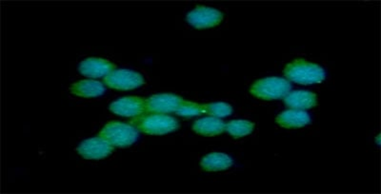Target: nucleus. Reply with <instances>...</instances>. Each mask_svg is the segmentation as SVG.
I'll return each instance as SVG.
<instances>
[{
    "label": "nucleus",
    "instance_id": "nucleus-1",
    "mask_svg": "<svg viewBox=\"0 0 381 194\" xmlns=\"http://www.w3.org/2000/svg\"><path fill=\"white\" fill-rule=\"evenodd\" d=\"M284 76L289 80L302 85L321 83L326 78V73L321 66L303 58H297L287 64L284 69Z\"/></svg>",
    "mask_w": 381,
    "mask_h": 194
},
{
    "label": "nucleus",
    "instance_id": "nucleus-2",
    "mask_svg": "<svg viewBox=\"0 0 381 194\" xmlns=\"http://www.w3.org/2000/svg\"><path fill=\"white\" fill-rule=\"evenodd\" d=\"M131 125L137 131L150 135L170 134L179 127V122L177 119L162 114H145L143 116L134 117Z\"/></svg>",
    "mask_w": 381,
    "mask_h": 194
},
{
    "label": "nucleus",
    "instance_id": "nucleus-3",
    "mask_svg": "<svg viewBox=\"0 0 381 194\" xmlns=\"http://www.w3.org/2000/svg\"><path fill=\"white\" fill-rule=\"evenodd\" d=\"M288 80L281 78H267L256 81L250 88V94L260 100H274L285 97L291 91Z\"/></svg>",
    "mask_w": 381,
    "mask_h": 194
},
{
    "label": "nucleus",
    "instance_id": "nucleus-4",
    "mask_svg": "<svg viewBox=\"0 0 381 194\" xmlns=\"http://www.w3.org/2000/svg\"><path fill=\"white\" fill-rule=\"evenodd\" d=\"M98 136L103 137L114 147L128 148L139 136L136 127L121 122H109L104 126Z\"/></svg>",
    "mask_w": 381,
    "mask_h": 194
},
{
    "label": "nucleus",
    "instance_id": "nucleus-5",
    "mask_svg": "<svg viewBox=\"0 0 381 194\" xmlns=\"http://www.w3.org/2000/svg\"><path fill=\"white\" fill-rule=\"evenodd\" d=\"M224 15L215 8L197 6L188 12L186 21L190 26L197 30L210 29L221 24Z\"/></svg>",
    "mask_w": 381,
    "mask_h": 194
},
{
    "label": "nucleus",
    "instance_id": "nucleus-6",
    "mask_svg": "<svg viewBox=\"0 0 381 194\" xmlns=\"http://www.w3.org/2000/svg\"><path fill=\"white\" fill-rule=\"evenodd\" d=\"M104 82L113 90L131 91L143 86L145 79L137 71L114 70L104 78Z\"/></svg>",
    "mask_w": 381,
    "mask_h": 194
},
{
    "label": "nucleus",
    "instance_id": "nucleus-7",
    "mask_svg": "<svg viewBox=\"0 0 381 194\" xmlns=\"http://www.w3.org/2000/svg\"><path fill=\"white\" fill-rule=\"evenodd\" d=\"M183 99L175 94H157L145 99L146 114H162L175 112L183 103Z\"/></svg>",
    "mask_w": 381,
    "mask_h": 194
},
{
    "label": "nucleus",
    "instance_id": "nucleus-8",
    "mask_svg": "<svg viewBox=\"0 0 381 194\" xmlns=\"http://www.w3.org/2000/svg\"><path fill=\"white\" fill-rule=\"evenodd\" d=\"M76 150L85 159L99 160L109 157L114 152V146L98 136L81 142Z\"/></svg>",
    "mask_w": 381,
    "mask_h": 194
},
{
    "label": "nucleus",
    "instance_id": "nucleus-9",
    "mask_svg": "<svg viewBox=\"0 0 381 194\" xmlns=\"http://www.w3.org/2000/svg\"><path fill=\"white\" fill-rule=\"evenodd\" d=\"M109 109L113 114L125 117H137L146 114L145 99L137 96H127L118 99L111 103Z\"/></svg>",
    "mask_w": 381,
    "mask_h": 194
},
{
    "label": "nucleus",
    "instance_id": "nucleus-10",
    "mask_svg": "<svg viewBox=\"0 0 381 194\" xmlns=\"http://www.w3.org/2000/svg\"><path fill=\"white\" fill-rule=\"evenodd\" d=\"M114 63L103 58H90L83 60L78 66L80 75L90 78H99L108 76L116 70Z\"/></svg>",
    "mask_w": 381,
    "mask_h": 194
},
{
    "label": "nucleus",
    "instance_id": "nucleus-11",
    "mask_svg": "<svg viewBox=\"0 0 381 194\" xmlns=\"http://www.w3.org/2000/svg\"><path fill=\"white\" fill-rule=\"evenodd\" d=\"M276 124L284 129H301L311 122V117L304 111L289 109L279 114L276 118Z\"/></svg>",
    "mask_w": 381,
    "mask_h": 194
},
{
    "label": "nucleus",
    "instance_id": "nucleus-12",
    "mask_svg": "<svg viewBox=\"0 0 381 194\" xmlns=\"http://www.w3.org/2000/svg\"><path fill=\"white\" fill-rule=\"evenodd\" d=\"M284 102L289 108L307 109L317 106V94L307 91H294L284 97Z\"/></svg>",
    "mask_w": 381,
    "mask_h": 194
},
{
    "label": "nucleus",
    "instance_id": "nucleus-13",
    "mask_svg": "<svg viewBox=\"0 0 381 194\" xmlns=\"http://www.w3.org/2000/svg\"><path fill=\"white\" fill-rule=\"evenodd\" d=\"M193 131L202 136H217L225 131V123L218 117H205L195 122Z\"/></svg>",
    "mask_w": 381,
    "mask_h": 194
},
{
    "label": "nucleus",
    "instance_id": "nucleus-14",
    "mask_svg": "<svg viewBox=\"0 0 381 194\" xmlns=\"http://www.w3.org/2000/svg\"><path fill=\"white\" fill-rule=\"evenodd\" d=\"M233 165V160L223 152H212L205 155L200 161V167L205 172H221L230 168Z\"/></svg>",
    "mask_w": 381,
    "mask_h": 194
},
{
    "label": "nucleus",
    "instance_id": "nucleus-15",
    "mask_svg": "<svg viewBox=\"0 0 381 194\" xmlns=\"http://www.w3.org/2000/svg\"><path fill=\"white\" fill-rule=\"evenodd\" d=\"M73 96L82 98H94L103 96L105 93V87L103 84L96 80H80L73 83L69 89Z\"/></svg>",
    "mask_w": 381,
    "mask_h": 194
},
{
    "label": "nucleus",
    "instance_id": "nucleus-16",
    "mask_svg": "<svg viewBox=\"0 0 381 194\" xmlns=\"http://www.w3.org/2000/svg\"><path fill=\"white\" fill-rule=\"evenodd\" d=\"M256 125L248 120H232L225 124V131L233 139H242L248 136L255 131Z\"/></svg>",
    "mask_w": 381,
    "mask_h": 194
},
{
    "label": "nucleus",
    "instance_id": "nucleus-17",
    "mask_svg": "<svg viewBox=\"0 0 381 194\" xmlns=\"http://www.w3.org/2000/svg\"><path fill=\"white\" fill-rule=\"evenodd\" d=\"M203 114H209L213 117H226L232 114L233 108L231 105L224 102L202 105Z\"/></svg>",
    "mask_w": 381,
    "mask_h": 194
},
{
    "label": "nucleus",
    "instance_id": "nucleus-18",
    "mask_svg": "<svg viewBox=\"0 0 381 194\" xmlns=\"http://www.w3.org/2000/svg\"><path fill=\"white\" fill-rule=\"evenodd\" d=\"M175 114L185 117L200 116L203 114L202 105L184 100Z\"/></svg>",
    "mask_w": 381,
    "mask_h": 194
}]
</instances>
